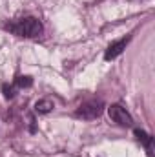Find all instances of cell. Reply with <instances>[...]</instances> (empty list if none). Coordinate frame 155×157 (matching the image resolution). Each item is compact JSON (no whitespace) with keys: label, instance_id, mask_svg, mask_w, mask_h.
I'll list each match as a JSON object with an SVG mask.
<instances>
[{"label":"cell","instance_id":"obj_1","mask_svg":"<svg viewBox=\"0 0 155 157\" xmlns=\"http://www.w3.org/2000/svg\"><path fill=\"white\" fill-rule=\"evenodd\" d=\"M4 29L24 39H37L44 33V26L37 17H22L4 24Z\"/></svg>","mask_w":155,"mask_h":157},{"label":"cell","instance_id":"obj_2","mask_svg":"<svg viewBox=\"0 0 155 157\" xmlns=\"http://www.w3.org/2000/svg\"><path fill=\"white\" fill-rule=\"evenodd\" d=\"M104 112V102L100 99H91V101H86L82 102L75 112V117L84 119V121H93V119L100 117Z\"/></svg>","mask_w":155,"mask_h":157},{"label":"cell","instance_id":"obj_3","mask_svg":"<svg viewBox=\"0 0 155 157\" xmlns=\"http://www.w3.org/2000/svg\"><path fill=\"white\" fill-rule=\"evenodd\" d=\"M108 115H110V119H112L115 124H119V126L128 128V126L133 124L131 115H130V113L126 112V108H122L120 104H112V106L108 108Z\"/></svg>","mask_w":155,"mask_h":157},{"label":"cell","instance_id":"obj_4","mask_svg":"<svg viewBox=\"0 0 155 157\" xmlns=\"http://www.w3.org/2000/svg\"><path fill=\"white\" fill-rule=\"evenodd\" d=\"M130 37H126V39H120L117 40V42H113V44H110L108 46V49H106V53H104V59L106 60H113V59H117L124 49H126V46L130 44Z\"/></svg>","mask_w":155,"mask_h":157},{"label":"cell","instance_id":"obj_5","mask_svg":"<svg viewBox=\"0 0 155 157\" xmlns=\"http://www.w3.org/2000/svg\"><path fill=\"white\" fill-rule=\"evenodd\" d=\"M133 133H135V139H137L144 148H146L148 155H150V157L153 155V137H152L150 133H146L144 130H139V128H135V132H133Z\"/></svg>","mask_w":155,"mask_h":157},{"label":"cell","instance_id":"obj_6","mask_svg":"<svg viewBox=\"0 0 155 157\" xmlns=\"http://www.w3.org/2000/svg\"><path fill=\"white\" fill-rule=\"evenodd\" d=\"M53 108H55V104L49 99H40V101L35 102V112L37 113H49Z\"/></svg>","mask_w":155,"mask_h":157},{"label":"cell","instance_id":"obj_7","mask_svg":"<svg viewBox=\"0 0 155 157\" xmlns=\"http://www.w3.org/2000/svg\"><path fill=\"white\" fill-rule=\"evenodd\" d=\"M31 84H33V78L31 77H22V75H20V77L15 78V86H17V88H29Z\"/></svg>","mask_w":155,"mask_h":157},{"label":"cell","instance_id":"obj_8","mask_svg":"<svg viewBox=\"0 0 155 157\" xmlns=\"http://www.w3.org/2000/svg\"><path fill=\"white\" fill-rule=\"evenodd\" d=\"M2 90H4V97H6V99H13V97H15V91H17V86H15V84H13V86L4 84Z\"/></svg>","mask_w":155,"mask_h":157}]
</instances>
